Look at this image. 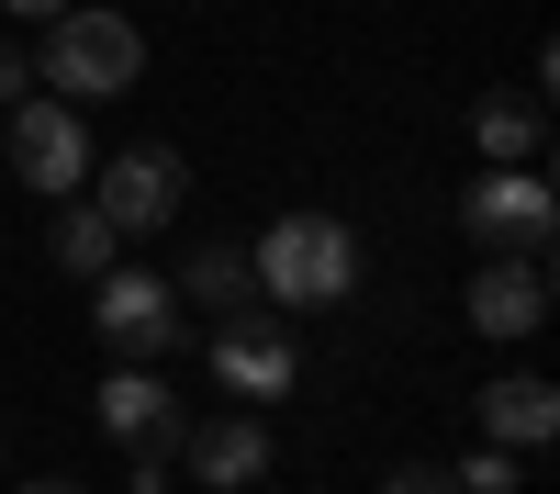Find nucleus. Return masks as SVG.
<instances>
[{
  "instance_id": "ddd939ff",
  "label": "nucleus",
  "mask_w": 560,
  "mask_h": 494,
  "mask_svg": "<svg viewBox=\"0 0 560 494\" xmlns=\"http://www.w3.org/2000/svg\"><path fill=\"white\" fill-rule=\"evenodd\" d=\"M179 303H224V314H247L258 303V269H247V248L236 237H202L191 259H179V282H168Z\"/></svg>"
},
{
  "instance_id": "f3484780",
  "label": "nucleus",
  "mask_w": 560,
  "mask_h": 494,
  "mask_svg": "<svg viewBox=\"0 0 560 494\" xmlns=\"http://www.w3.org/2000/svg\"><path fill=\"white\" fill-rule=\"evenodd\" d=\"M382 494H448V472H438V461H404V472H393Z\"/></svg>"
},
{
  "instance_id": "6e6552de",
  "label": "nucleus",
  "mask_w": 560,
  "mask_h": 494,
  "mask_svg": "<svg viewBox=\"0 0 560 494\" xmlns=\"http://www.w3.org/2000/svg\"><path fill=\"white\" fill-rule=\"evenodd\" d=\"M459 303H471L482 337H538L549 326V259H482Z\"/></svg>"
},
{
  "instance_id": "f257e3e1",
  "label": "nucleus",
  "mask_w": 560,
  "mask_h": 494,
  "mask_svg": "<svg viewBox=\"0 0 560 494\" xmlns=\"http://www.w3.org/2000/svg\"><path fill=\"white\" fill-rule=\"evenodd\" d=\"M247 269H258V303L303 326V314H325V303L359 292V237L337 214H269V237L247 248Z\"/></svg>"
},
{
  "instance_id": "423d86ee",
  "label": "nucleus",
  "mask_w": 560,
  "mask_h": 494,
  "mask_svg": "<svg viewBox=\"0 0 560 494\" xmlns=\"http://www.w3.org/2000/svg\"><path fill=\"white\" fill-rule=\"evenodd\" d=\"M179 192H191L179 147H124V158H90V214H102L113 237H158V225L179 214Z\"/></svg>"
},
{
  "instance_id": "0eeeda50",
  "label": "nucleus",
  "mask_w": 560,
  "mask_h": 494,
  "mask_svg": "<svg viewBox=\"0 0 560 494\" xmlns=\"http://www.w3.org/2000/svg\"><path fill=\"white\" fill-rule=\"evenodd\" d=\"M202 359H213V382H224V393H247V404H280V393L303 382V337H292V314H269V303L224 314Z\"/></svg>"
},
{
  "instance_id": "a211bd4d",
  "label": "nucleus",
  "mask_w": 560,
  "mask_h": 494,
  "mask_svg": "<svg viewBox=\"0 0 560 494\" xmlns=\"http://www.w3.org/2000/svg\"><path fill=\"white\" fill-rule=\"evenodd\" d=\"M0 12H34V23H57V12H79V0H0Z\"/></svg>"
},
{
  "instance_id": "7ed1b4c3",
  "label": "nucleus",
  "mask_w": 560,
  "mask_h": 494,
  "mask_svg": "<svg viewBox=\"0 0 560 494\" xmlns=\"http://www.w3.org/2000/svg\"><path fill=\"white\" fill-rule=\"evenodd\" d=\"M90 326H102V348H113V359L158 371V359L191 337V314H179V292L158 282V269H102V282H90Z\"/></svg>"
},
{
  "instance_id": "dca6fc26",
  "label": "nucleus",
  "mask_w": 560,
  "mask_h": 494,
  "mask_svg": "<svg viewBox=\"0 0 560 494\" xmlns=\"http://www.w3.org/2000/svg\"><path fill=\"white\" fill-rule=\"evenodd\" d=\"M23 90H34V45H0V113H12Z\"/></svg>"
},
{
  "instance_id": "9b49d317",
  "label": "nucleus",
  "mask_w": 560,
  "mask_h": 494,
  "mask_svg": "<svg viewBox=\"0 0 560 494\" xmlns=\"http://www.w3.org/2000/svg\"><path fill=\"white\" fill-rule=\"evenodd\" d=\"M538 438H560V382H538V371L482 382V449H538Z\"/></svg>"
},
{
  "instance_id": "6ab92c4d",
  "label": "nucleus",
  "mask_w": 560,
  "mask_h": 494,
  "mask_svg": "<svg viewBox=\"0 0 560 494\" xmlns=\"http://www.w3.org/2000/svg\"><path fill=\"white\" fill-rule=\"evenodd\" d=\"M23 494H90V483H68V472H45V483H23Z\"/></svg>"
},
{
  "instance_id": "20e7f679",
  "label": "nucleus",
  "mask_w": 560,
  "mask_h": 494,
  "mask_svg": "<svg viewBox=\"0 0 560 494\" xmlns=\"http://www.w3.org/2000/svg\"><path fill=\"white\" fill-rule=\"evenodd\" d=\"M0 158H12V180H23V192L68 203L79 180H90V124H79L68 102H45V90H23V102H12V124H0Z\"/></svg>"
},
{
  "instance_id": "39448f33",
  "label": "nucleus",
  "mask_w": 560,
  "mask_h": 494,
  "mask_svg": "<svg viewBox=\"0 0 560 494\" xmlns=\"http://www.w3.org/2000/svg\"><path fill=\"white\" fill-rule=\"evenodd\" d=\"M459 225L482 237V259H549L560 203H549V180H538V169H482L471 192H459Z\"/></svg>"
},
{
  "instance_id": "2eb2a0df",
  "label": "nucleus",
  "mask_w": 560,
  "mask_h": 494,
  "mask_svg": "<svg viewBox=\"0 0 560 494\" xmlns=\"http://www.w3.org/2000/svg\"><path fill=\"white\" fill-rule=\"evenodd\" d=\"M448 494H516V449H471V461L448 472Z\"/></svg>"
},
{
  "instance_id": "1a4fd4ad",
  "label": "nucleus",
  "mask_w": 560,
  "mask_h": 494,
  "mask_svg": "<svg viewBox=\"0 0 560 494\" xmlns=\"http://www.w3.org/2000/svg\"><path fill=\"white\" fill-rule=\"evenodd\" d=\"M102 427H113L124 449H147V461H168V449L191 438V416H179V393H168L158 371H135V359H124V371L102 382Z\"/></svg>"
},
{
  "instance_id": "f03ea898",
  "label": "nucleus",
  "mask_w": 560,
  "mask_h": 494,
  "mask_svg": "<svg viewBox=\"0 0 560 494\" xmlns=\"http://www.w3.org/2000/svg\"><path fill=\"white\" fill-rule=\"evenodd\" d=\"M34 79H45V102H113V90L147 79V34H135L124 12H57L34 45Z\"/></svg>"
},
{
  "instance_id": "9d476101",
  "label": "nucleus",
  "mask_w": 560,
  "mask_h": 494,
  "mask_svg": "<svg viewBox=\"0 0 560 494\" xmlns=\"http://www.w3.org/2000/svg\"><path fill=\"white\" fill-rule=\"evenodd\" d=\"M179 449H191V483H213V494L269 483V427H258V416H202Z\"/></svg>"
},
{
  "instance_id": "4468645a",
  "label": "nucleus",
  "mask_w": 560,
  "mask_h": 494,
  "mask_svg": "<svg viewBox=\"0 0 560 494\" xmlns=\"http://www.w3.org/2000/svg\"><path fill=\"white\" fill-rule=\"evenodd\" d=\"M45 259H57L68 282H102V269H124V237H113V225H102V214L79 203V214H57V237H45Z\"/></svg>"
},
{
  "instance_id": "f8f14e48",
  "label": "nucleus",
  "mask_w": 560,
  "mask_h": 494,
  "mask_svg": "<svg viewBox=\"0 0 560 494\" xmlns=\"http://www.w3.org/2000/svg\"><path fill=\"white\" fill-rule=\"evenodd\" d=\"M471 135H482V169H538L549 113H538V90H482V102H471Z\"/></svg>"
}]
</instances>
